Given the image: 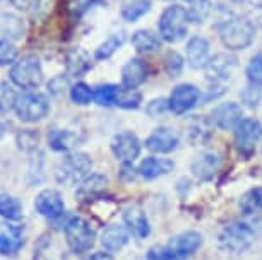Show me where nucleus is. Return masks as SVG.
<instances>
[{
	"mask_svg": "<svg viewBox=\"0 0 262 260\" xmlns=\"http://www.w3.org/2000/svg\"><path fill=\"white\" fill-rule=\"evenodd\" d=\"M240 210L245 216L257 214L262 210V188H250L240 197Z\"/></svg>",
	"mask_w": 262,
	"mask_h": 260,
	"instance_id": "28",
	"label": "nucleus"
},
{
	"mask_svg": "<svg viewBox=\"0 0 262 260\" xmlns=\"http://www.w3.org/2000/svg\"><path fill=\"white\" fill-rule=\"evenodd\" d=\"M262 139V124L255 119H244L235 129V146L242 154L254 153L257 142Z\"/></svg>",
	"mask_w": 262,
	"mask_h": 260,
	"instance_id": "8",
	"label": "nucleus"
},
{
	"mask_svg": "<svg viewBox=\"0 0 262 260\" xmlns=\"http://www.w3.org/2000/svg\"><path fill=\"white\" fill-rule=\"evenodd\" d=\"M93 161L86 153H72L62 159L57 168V181L62 185H79L90 176Z\"/></svg>",
	"mask_w": 262,
	"mask_h": 260,
	"instance_id": "4",
	"label": "nucleus"
},
{
	"mask_svg": "<svg viewBox=\"0 0 262 260\" xmlns=\"http://www.w3.org/2000/svg\"><path fill=\"white\" fill-rule=\"evenodd\" d=\"M184 58L180 53L177 52H168V55L165 58V68L170 77H179L182 70H184Z\"/></svg>",
	"mask_w": 262,
	"mask_h": 260,
	"instance_id": "37",
	"label": "nucleus"
},
{
	"mask_svg": "<svg viewBox=\"0 0 262 260\" xmlns=\"http://www.w3.org/2000/svg\"><path fill=\"white\" fill-rule=\"evenodd\" d=\"M151 11V0H123L120 14L127 22H136Z\"/></svg>",
	"mask_w": 262,
	"mask_h": 260,
	"instance_id": "26",
	"label": "nucleus"
},
{
	"mask_svg": "<svg viewBox=\"0 0 262 260\" xmlns=\"http://www.w3.org/2000/svg\"><path fill=\"white\" fill-rule=\"evenodd\" d=\"M255 229L247 221H233L220 233L217 243L220 248L226 253H242L254 243Z\"/></svg>",
	"mask_w": 262,
	"mask_h": 260,
	"instance_id": "3",
	"label": "nucleus"
},
{
	"mask_svg": "<svg viewBox=\"0 0 262 260\" xmlns=\"http://www.w3.org/2000/svg\"><path fill=\"white\" fill-rule=\"evenodd\" d=\"M209 14H211L209 0H197L194 4V7L189 11V17H190V21H194V22H204Z\"/></svg>",
	"mask_w": 262,
	"mask_h": 260,
	"instance_id": "38",
	"label": "nucleus"
},
{
	"mask_svg": "<svg viewBox=\"0 0 262 260\" xmlns=\"http://www.w3.org/2000/svg\"><path fill=\"white\" fill-rule=\"evenodd\" d=\"M24 245L23 226L12 223H0V253L16 255Z\"/></svg>",
	"mask_w": 262,
	"mask_h": 260,
	"instance_id": "14",
	"label": "nucleus"
},
{
	"mask_svg": "<svg viewBox=\"0 0 262 260\" xmlns=\"http://www.w3.org/2000/svg\"><path fill=\"white\" fill-rule=\"evenodd\" d=\"M187 63L192 68H206V65L209 63V41L202 36H194L190 38L187 43Z\"/></svg>",
	"mask_w": 262,
	"mask_h": 260,
	"instance_id": "16",
	"label": "nucleus"
},
{
	"mask_svg": "<svg viewBox=\"0 0 262 260\" xmlns=\"http://www.w3.org/2000/svg\"><path fill=\"white\" fill-rule=\"evenodd\" d=\"M201 100V91L192 84H180L171 91L168 98V106L170 111L175 115H184L190 111Z\"/></svg>",
	"mask_w": 262,
	"mask_h": 260,
	"instance_id": "9",
	"label": "nucleus"
},
{
	"mask_svg": "<svg viewBox=\"0 0 262 260\" xmlns=\"http://www.w3.org/2000/svg\"><path fill=\"white\" fill-rule=\"evenodd\" d=\"M220 168H221V158L216 153H204L197 156L194 163H192V173H194L195 178L204 181L214 178V175L217 173Z\"/></svg>",
	"mask_w": 262,
	"mask_h": 260,
	"instance_id": "19",
	"label": "nucleus"
},
{
	"mask_svg": "<svg viewBox=\"0 0 262 260\" xmlns=\"http://www.w3.org/2000/svg\"><path fill=\"white\" fill-rule=\"evenodd\" d=\"M179 144H180L179 134H177L175 130L168 129V127H160V129H156L146 139L147 149H149L151 153H158V154L173 153V151L179 147Z\"/></svg>",
	"mask_w": 262,
	"mask_h": 260,
	"instance_id": "13",
	"label": "nucleus"
},
{
	"mask_svg": "<svg viewBox=\"0 0 262 260\" xmlns=\"http://www.w3.org/2000/svg\"><path fill=\"white\" fill-rule=\"evenodd\" d=\"M4 134H6V127H4L2 124H0V139L4 137Z\"/></svg>",
	"mask_w": 262,
	"mask_h": 260,
	"instance_id": "48",
	"label": "nucleus"
},
{
	"mask_svg": "<svg viewBox=\"0 0 262 260\" xmlns=\"http://www.w3.org/2000/svg\"><path fill=\"white\" fill-rule=\"evenodd\" d=\"M67 86V79L63 76H58V77H55L50 84H48V87H50V91L53 92V94H58L60 91H63V87Z\"/></svg>",
	"mask_w": 262,
	"mask_h": 260,
	"instance_id": "44",
	"label": "nucleus"
},
{
	"mask_svg": "<svg viewBox=\"0 0 262 260\" xmlns=\"http://www.w3.org/2000/svg\"><path fill=\"white\" fill-rule=\"evenodd\" d=\"M23 205L21 202L9 194H0V216L9 221H16L21 218Z\"/></svg>",
	"mask_w": 262,
	"mask_h": 260,
	"instance_id": "30",
	"label": "nucleus"
},
{
	"mask_svg": "<svg viewBox=\"0 0 262 260\" xmlns=\"http://www.w3.org/2000/svg\"><path fill=\"white\" fill-rule=\"evenodd\" d=\"M128 243V228L122 224H110L101 234V245L110 252L123 248Z\"/></svg>",
	"mask_w": 262,
	"mask_h": 260,
	"instance_id": "23",
	"label": "nucleus"
},
{
	"mask_svg": "<svg viewBox=\"0 0 262 260\" xmlns=\"http://www.w3.org/2000/svg\"><path fill=\"white\" fill-rule=\"evenodd\" d=\"M120 87L115 84H103L93 89V100L100 106H113L117 101Z\"/></svg>",
	"mask_w": 262,
	"mask_h": 260,
	"instance_id": "31",
	"label": "nucleus"
},
{
	"mask_svg": "<svg viewBox=\"0 0 262 260\" xmlns=\"http://www.w3.org/2000/svg\"><path fill=\"white\" fill-rule=\"evenodd\" d=\"M112 151L122 163H132L141 154V140L134 132H120L112 139Z\"/></svg>",
	"mask_w": 262,
	"mask_h": 260,
	"instance_id": "10",
	"label": "nucleus"
},
{
	"mask_svg": "<svg viewBox=\"0 0 262 260\" xmlns=\"http://www.w3.org/2000/svg\"><path fill=\"white\" fill-rule=\"evenodd\" d=\"M141 103H142V94L139 91L120 87L115 105L120 106V108H125V110H136V108L141 106Z\"/></svg>",
	"mask_w": 262,
	"mask_h": 260,
	"instance_id": "33",
	"label": "nucleus"
},
{
	"mask_svg": "<svg viewBox=\"0 0 262 260\" xmlns=\"http://www.w3.org/2000/svg\"><path fill=\"white\" fill-rule=\"evenodd\" d=\"M0 2H2V0H0Z\"/></svg>",
	"mask_w": 262,
	"mask_h": 260,
	"instance_id": "50",
	"label": "nucleus"
},
{
	"mask_svg": "<svg viewBox=\"0 0 262 260\" xmlns=\"http://www.w3.org/2000/svg\"><path fill=\"white\" fill-rule=\"evenodd\" d=\"M173 168H175L173 161L166 158H146L139 164L137 173L146 180H155V178H160V176L168 175L170 171H173Z\"/></svg>",
	"mask_w": 262,
	"mask_h": 260,
	"instance_id": "21",
	"label": "nucleus"
},
{
	"mask_svg": "<svg viewBox=\"0 0 262 260\" xmlns=\"http://www.w3.org/2000/svg\"><path fill=\"white\" fill-rule=\"evenodd\" d=\"M100 4H106V0H71L69 4V9L74 16L81 17L82 14H86L90 9H93L95 6H100Z\"/></svg>",
	"mask_w": 262,
	"mask_h": 260,
	"instance_id": "40",
	"label": "nucleus"
},
{
	"mask_svg": "<svg viewBox=\"0 0 262 260\" xmlns=\"http://www.w3.org/2000/svg\"><path fill=\"white\" fill-rule=\"evenodd\" d=\"M123 221H125V226L128 228L134 237L137 238H147L151 233V226H149V219L144 212V209L139 207V205H132L128 207L125 212H123Z\"/></svg>",
	"mask_w": 262,
	"mask_h": 260,
	"instance_id": "17",
	"label": "nucleus"
},
{
	"mask_svg": "<svg viewBox=\"0 0 262 260\" xmlns=\"http://www.w3.org/2000/svg\"><path fill=\"white\" fill-rule=\"evenodd\" d=\"M108 187V178L103 175H90L86 176L81 183H79V187L76 190V195L81 200H91V199H96L98 195H101L103 192L106 190Z\"/></svg>",
	"mask_w": 262,
	"mask_h": 260,
	"instance_id": "20",
	"label": "nucleus"
},
{
	"mask_svg": "<svg viewBox=\"0 0 262 260\" xmlns=\"http://www.w3.org/2000/svg\"><path fill=\"white\" fill-rule=\"evenodd\" d=\"M146 111L151 119H158V116L165 115L166 111H170V106H168V100H152L151 103H147Z\"/></svg>",
	"mask_w": 262,
	"mask_h": 260,
	"instance_id": "43",
	"label": "nucleus"
},
{
	"mask_svg": "<svg viewBox=\"0 0 262 260\" xmlns=\"http://www.w3.org/2000/svg\"><path fill=\"white\" fill-rule=\"evenodd\" d=\"M147 260H184L179 253H175L173 250L168 247H152L149 252L146 253Z\"/></svg>",
	"mask_w": 262,
	"mask_h": 260,
	"instance_id": "39",
	"label": "nucleus"
},
{
	"mask_svg": "<svg viewBox=\"0 0 262 260\" xmlns=\"http://www.w3.org/2000/svg\"><path fill=\"white\" fill-rule=\"evenodd\" d=\"M16 101H17L16 91L9 84H6V82H0V113L12 110L16 106Z\"/></svg>",
	"mask_w": 262,
	"mask_h": 260,
	"instance_id": "36",
	"label": "nucleus"
},
{
	"mask_svg": "<svg viewBox=\"0 0 262 260\" xmlns=\"http://www.w3.org/2000/svg\"><path fill=\"white\" fill-rule=\"evenodd\" d=\"M36 2L38 0H11V4L17 11H28V9H31Z\"/></svg>",
	"mask_w": 262,
	"mask_h": 260,
	"instance_id": "45",
	"label": "nucleus"
},
{
	"mask_svg": "<svg viewBox=\"0 0 262 260\" xmlns=\"http://www.w3.org/2000/svg\"><path fill=\"white\" fill-rule=\"evenodd\" d=\"M189 11L185 7L173 4L163 11L160 21H158V29H160L161 40L166 43H177L184 40L187 31H189Z\"/></svg>",
	"mask_w": 262,
	"mask_h": 260,
	"instance_id": "1",
	"label": "nucleus"
},
{
	"mask_svg": "<svg viewBox=\"0 0 262 260\" xmlns=\"http://www.w3.org/2000/svg\"><path fill=\"white\" fill-rule=\"evenodd\" d=\"M211 120L214 127L220 130H235L236 125L244 120V110L240 105L233 101L223 103V105L216 106L211 113Z\"/></svg>",
	"mask_w": 262,
	"mask_h": 260,
	"instance_id": "11",
	"label": "nucleus"
},
{
	"mask_svg": "<svg viewBox=\"0 0 262 260\" xmlns=\"http://www.w3.org/2000/svg\"><path fill=\"white\" fill-rule=\"evenodd\" d=\"M81 255H82V253H76V252H72V250H71L69 253L63 255L62 260H84V258L81 257Z\"/></svg>",
	"mask_w": 262,
	"mask_h": 260,
	"instance_id": "47",
	"label": "nucleus"
},
{
	"mask_svg": "<svg viewBox=\"0 0 262 260\" xmlns=\"http://www.w3.org/2000/svg\"><path fill=\"white\" fill-rule=\"evenodd\" d=\"M66 240L72 252L84 253L91 250L93 245H95L96 231L86 219L76 216V218L69 219L66 224Z\"/></svg>",
	"mask_w": 262,
	"mask_h": 260,
	"instance_id": "6",
	"label": "nucleus"
},
{
	"mask_svg": "<svg viewBox=\"0 0 262 260\" xmlns=\"http://www.w3.org/2000/svg\"><path fill=\"white\" fill-rule=\"evenodd\" d=\"M79 142H81V137L71 130L55 129L48 134V146L57 153H69V151H72L74 147L79 146Z\"/></svg>",
	"mask_w": 262,
	"mask_h": 260,
	"instance_id": "24",
	"label": "nucleus"
},
{
	"mask_svg": "<svg viewBox=\"0 0 262 260\" xmlns=\"http://www.w3.org/2000/svg\"><path fill=\"white\" fill-rule=\"evenodd\" d=\"M247 77L252 82V86L262 87V52L250 58L247 65Z\"/></svg>",
	"mask_w": 262,
	"mask_h": 260,
	"instance_id": "35",
	"label": "nucleus"
},
{
	"mask_svg": "<svg viewBox=\"0 0 262 260\" xmlns=\"http://www.w3.org/2000/svg\"><path fill=\"white\" fill-rule=\"evenodd\" d=\"M91 68V58L81 48H74L67 55V70L72 76L81 77Z\"/></svg>",
	"mask_w": 262,
	"mask_h": 260,
	"instance_id": "27",
	"label": "nucleus"
},
{
	"mask_svg": "<svg viewBox=\"0 0 262 260\" xmlns=\"http://www.w3.org/2000/svg\"><path fill=\"white\" fill-rule=\"evenodd\" d=\"M38 134L33 130H23L21 134L17 135V144L23 151H31L38 146Z\"/></svg>",
	"mask_w": 262,
	"mask_h": 260,
	"instance_id": "42",
	"label": "nucleus"
},
{
	"mask_svg": "<svg viewBox=\"0 0 262 260\" xmlns=\"http://www.w3.org/2000/svg\"><path fill=\"white\" fill-rule=\"evenodd\" d=\"M147 63L141 58H132L122 67V87L125 89H137L147 79Z\"/></svg>",
	"mask_w": 262,
	"mask_h": 260,
	"instance_id": "15",
	"label": "nucleus"
},
{
	"mask_svg": "<svg viewBox=\"0 0 262 260\" xmlns=\"http://www.w3.org/2000/svg\"><path fill=\"white\" fill-rule=\"evenodd\" d=\"M168 247L185 260L187 257L194 255L197 250L202 247V237L195 231H185V233L177 234L175 238H171Z\"/></svg>",
	"mask_w": 262,
	"mask_h": 260,
	"instance_id": "18",
	"label": "nucleus"
},
{
	"mask_svg": "<svg viewBox=\"0 0 262 260\" xmlns=\"http://www.w3.org/2000/svg\"><path fill=\"white\" fill-rule=\"evenodd\" d=\"M71 100L72 103H76L79 106L90 105L93 100V89L88 84H84V82H77L71 89Z\"/></svg>",
	"mask_w": 262,
	"mask_h": 260,
	"instance_id": "34",
	"label": "nucleus"
},
{
	"mask_svg": "<svg viewBox=\"0 0 262 260\" xmlns=\"http://www.w3.org/2000/svg\"><path fill=\"white\" fill-rule=\"evenodd\" d=\"M14 110H16L19 120L34 124V122L43 120L50 113V101L41 92H26L23 96H17Z\"/></svg>",
	"mask_w": 262,
	"mask_h": 260,
	"instance_id": "7",
	"label": "nucleus"
},
{
	"mask_svg": "<svg viewBox=\"0 0 262 260\" xmlns=\"http://www.w3.org/2000/svg\"><path fill=\"white\" fill-rule=\"evenodd\" d=\"M0 31L11 40H19L24 34V22L21 17L14 14H4L0 19Z\"/></svg>",
	"mask_w": 262,
	"mask_h": 260,
	"instance_id": "29",
	"label": "nucleus"
},
{
	"mask_svg": "<svg viewBox=\"0 0 262 260\" xmlns=\"http://www.w3.org/2000/svg\"><path fill=\"white\" fill-rule=\"evenodd\" d=\"M132 46L139 53H155L161 48V36H158L149 29H139L130 38Z\"/></svg>",
	"mask_w": 262,
	"mask_h": 260,
	"instance_id": "25",
	"label": "nucleus"
},
{
	"mask_svg": "<svg viewBox=\"0 0 262 260\" xmlns=\"http://www.w3.org/2000/svg\"><path fill=\"white\" fill-rule=\"evenodd\" d=\"M187 2H192V0H187Z\"/></svg>",
	"mask_w": 262,
	"mask_h": 260,
	"instance_id": "49",
	"label": "nucleus"
},
{
	"mask_svg": "<svg viewBox=\"0 0 262 260\" xmlns=\"http://www.w3.org/2000/svg\"><path fill=\"white\" fill-rule=\"evenodd\" d=\"M123 34H112V36H108L105 41L101 43L100 46L96 48V52H95V58L96 60H108L113 53H115L118 48H120L123 45Z\"/></svg>",
	"mask_w": 262,
	"mask_h": 260,
	"instance_id": "32",
	"label": "nucleus"
},
{
	"mask_svg": "<svg viewBox=\"0 0 262 260\" xmlns=\"http://www.w3.org/2000/svg\"><path fill=\"white\" fill-rule=\"evenodd\" d=\"M220 38L228 50H245L255 38V28L247 17H231L220 26Z\"/></svg>",
	"mask_w": 262,
	"mask_h": 260,
	"instance_id": "2",
	"label": "nucleus"
},
{
	"mask_svg": "<svg viewBox=\"0 0 262 260\" xmlns=\"http://www.w3.org/2000/svg\"><path fill=\"white\" fill-rule=\"evenodd\" d=\"M90 260H115V258H113L112 255L106 253V252H96V253L91 255Z\"/></svg>",
	"mask_w": 262,
	"mask_h": 260,
	"instance_id": "46",
	"label": "nucleus"
},
{
	"mask_svg": "<svg viewBox=\"0 0 262 260\" xmlns=\"http://www.w3.org/2000/svg\"><path fill=\"white\" fill-rule=\"evenodd\" d=\"M17 58V48L7 40H0V65H11Z\"/></svg>",
	"mask_w": 262,
	"mask_h": 260,
	"instance_id": "41",
	"label": "nucleus"
},
{
	"mask_svg": "<svg viewBox=\"0 0 262 260\" xmlns=\"http://www.w3.org/2000/svg\"><path fill=\"white\" fill-rule=\"evenodd\" d=\"M235 57L231 55H226V53H220V55L212 57L209 63L206 65V74L211 81H221V79H226L230 77L231 70L235 67Z\"/></svg>",
	"mask_w": 262,
	"mask_h": 260,
	"instance_id": "22",
	"label": "nucleus"
},
{
	"mask_svg": "<svg viewBox=\"0 0 262 260\" xmlns=\"http://www.w3.org/2000/svg\"><path fill=\"white\" fill-rule=\"evenodd\" d=\"M34 209L38 210V214L45 216V218H48V219H57L63 214L66 204H63V199H62V195L58 190L47 188V190H43V192H39L36 195Z\"/></svg>",
	"mask_w": 262,
	"mask_h": 260,
	"instance_id": "12",
	"label": "nucleus"
},
{
	"mask_svg": "<svg viewBox=\"0 0 262 260\" xmlns=\"http://www.w3.org/2000/svg\"><path fill=\"white\" fill-rule=\"evenodd\" d=\"M11 81L24 91L39 87L43 82L41 62L36 55H26L17 60L11 68Z\"/></svg>",
	"mask_w": 262,
	"mask_h": 260,
	"instance_id": "5",
	"label": "nucleus"
}]
</instances>
